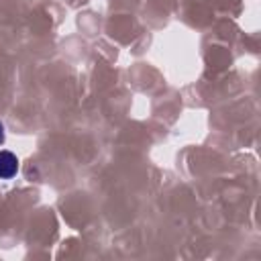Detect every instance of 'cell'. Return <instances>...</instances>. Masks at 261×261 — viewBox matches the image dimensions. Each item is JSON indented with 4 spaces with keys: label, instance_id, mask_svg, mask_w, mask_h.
I'll return each instance as SVG.
<instances>
[{
    "label": "cell",
    "instance_id": "obj_1",
    "mask_svg": "<svg viewBox=\"0 0 261 261\" xmlns=\"http://www.w3.org/2000/svg\"><path fill=\"white\" fill-rule=\"evenodd\" d=\"M18 173V157L12 151H0V179H12Z\"/></svg>",
    "mask_w": 261,
    "mask_h": 261
},
{
    "label": "cell",
    "instance_id": "obj_2",
    "mask_svg": "<svg viewBox=\"0 0 261 261\" xmlns=\"http://www.w3.org/2000/svg\"><path fill=\"white\" fill-rule=\"evenodd\" d=\"M4 139H6V133H4V124L0 122V145L4 143Z\"/></svg>",
    "mask_w": 261,
    "mask_h": 261
}]
</instances>
